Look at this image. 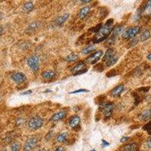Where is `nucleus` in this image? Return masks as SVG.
<instances>
[{"label":"nucleus","instance_id":"obj_1","mask_svg":"<svg viewBox=\"0 0 151 151\" xmlns=\"http://www.w3.org/2000/svg\"><path fill=\"white\" fill-rule=\"evenodd\" d=\"M113 30V19H109L107 20L104 26H102L101 29L98 31L95 34V36L93 38V42L95 44L99 43L104 40H107L108 36H110L111 32Z\"/></svg>","mask_w":151,"mask_h":151},{"label":"nucleus","instance_id":"obj_2","mask_svg":"<svg viewBox=\"0 0 151 151\" xmlns=\"http://www.w3.org/2000/svg\"><path fill=\"white\" fill-rule=\"evenodd\" d=\"M44 121L42 118L40 116H34L31 118L29 121H28V128L32 131H35V130L40 129L42 126H43Z\"/></svg>","mask_w":151,"mask_h":151},{"label":"nucleus","instance_id":"obj_3","mask_svg":"<svg viewBox=\"0 0 151 151\" xmlns=\"http://www.w3.org/2000/svg\"><path fill=\"white\" fill-rule=\"evenodd\" d=\"M99 109L104 112L106 119H110L113 113V104L112 102H102L99 104Z\"/></svg>","mask_w":151,"mask_h":151},{"label":"nucleus","instance_id":"obj_4","mask_svg":"<svg viewBox=\"0 0 151 151\" xmlns=\"http://www.w3.org/2000/svg\"><path fill=\"white\" fill-rule=\"evenodd\" d=\"M122 30V25L117 26L116 27H115V28L113 30V32H112L111 36L107 39V42H105V46L106 47L110 46V45H113V44L115 43V41L116 40L117 36H119V33H121Z\"/></svg>","mask_w":151,"mask_h":151},{"label":"nucleus","instance_id":"obj_5","mask_svg":"<svg viewBox=\"0 0 151 151\" xmlns=\"http://www.w3.org/2000/svg\"><path fill=\"white\" fill-rule=\"evenodd\" d=\"M140 31V27H132L126 30L122 35V37L125 40H131L134 39L135 36H137L138 33H139Z\"/></svg>","mask_w":151,"mask_h":151},{"label":"nucleus","instance_id":"obj_6","mask_svg":"<svg viewBox=\"0 0 151 151\" xmlns=\"http://www.w3.org/2000/svg\"><path fill=\"white\" fill-rule=\"evenodd\" d=\"M27 64L32 71H34V72L39 71V69H40V59L36 55H32L30 58H28L27 61Z\"/></svg>","mask_w":151,"mask_h":151},{"label":"nucleus","instance_id":"obj_7","mask_svg":"<svg viewBox=\"0 0 151 151\" xmlns=\"http://www.w3.org/2000/svg\"><path fill=\"white\" fill-rule=\"evenodd\" d=\"M71 71H72V73L73 76H78L80 75V74L85 73H86L87 71L86 64H85L84 62H83V61H80V62L76 64L73 67Z\"/></svg>","mask_w":151,"mask_h":151},{"label":"nucleus","instance_id":"obj_8","mask_svg":"<svg viewBox=\"0 0 151 151\" xmlns=\"http://www.w3.org/2000/svg\"><path fill=\"white\" fill-rule=\"evenodd\" d=\"M39 140H40V139L38 138H36V137L30 138L26 141L25 144H24V147H23L24 151H32L38 144Z\"/></svg>","mask_w":151,"mask_h":151},{"label":"nucleus","instance_id":"obj_9","mask_svg":"<svg viewBox=\"0 0 151 151\" xmlns=\"http://www.w3.org/2000/svg\"><path fill=\"white\" fill-rule=\"evenodd\" d=\"M103 54H104L103 51H97L95 52L92 53V54L87 58L86 61L88 62L89 64H95L97 63L99 60L101 59Z\"/></svg>","mask_w":151,"mask_h":151},{"label":"nucleus","instance_id":"obj_10","mask_svg":"<svg viewBox=\"0 0 151 151\" xmlns=\"http://www.w3.org/2000/svg\"><path fill=\"white\" fill-rule=\"evenodd\" d=\"M11 78H12L13 81L15 82V83H16L17 84H21V83H23V82L26 80V79H27L26 76L20 72L15 73L13 74V75L11 76Z\"/></svg>","mask_w":151,"mask_h":151},{"label":"nucleus","instance_id":"obj_11","mask_svg":"<svg viewBox=\"0 0 151 151\" xmlns=\"http://www.w3.org/2000/svg\"><path fill=\"white\" fill-rule=\"evenodd\" d=\"M79 123H80V118L76 115L73 116L69 120V126L70 128L73 129H77V128H79Z\"/></svg>","mask_w":151,"mask_h":151},{"label":"nucleus","instance_id":"obj_12","mask_svg":"<svg viewBox=\"0 0 151 151\" xmlns=\"http://www.w3.org/2000/svg\"><path fill=\"white\" fill-rule=\"evenodd\" d=\"M141 15L145 17L151 16V0L148 1L141 8Z\"/></svg>","mask_w":151,"mask_h":151},{"label":"nucleus","instance_id":"obj_13","mask_svg":"<svg viewBox=\"0 0 151 151\" xmlns=\"http://www.w3.org/2000/svg\"><path fill=\"white\" fill-rule=\"evenodd\" d=\"M123 91H124V85L122 84H120L113 88V90L110 92V95L113 97H119Z\"/></svg>","mask_w":151,"mask_h":151},{"label":"nucleus","instance_id":"obj_14","mask_svg":"<svg viewBox=\"0 0 151 151\" xmlns=\"http://www.w3.org/2000/svg\"><path fill=\"white\" fill-rule=\"evenodd\" d=\"M151 119V108L147 109V110H144L140 113L139 115V119L142 121H147L148 119Z\"/></svg>","mask_w":151,"mask_h":151},{"label":"nucleus","instance_id":"obj_15","mask_svg":"<svg viewBox=\"0 0 151 151\" xmlns=\"http://www.w3.org/2000/svg\"><path fill=\"white\" fill-rule=\"evenodd\" d=\"M67 116V112L66 111H59L58 113H54L52 116L51 120L52 121H59L63 119L64 118Z\"/></svg>","mask_w":151,"mask_h":151},{"label":"nucleus","instance_id":"obj_16","mask_svg":"<svg viewBox=\"0 0 151 151\" xmlns=\"http://www.w3.org/2000/svg\"><path fill=\"white\" fill-rule=\"evenodd\" d=\"M89 12H90V7H88V6H85V7H83V8L80 10V11H79V17L81 18V19H84V18H85L88 16Z\"/></svg>","mask_w":151,"mask_h":151},{"label":"nucleus","instance_id":"obj_17","mask_svg":"<svg viewBox=\"0 0 151 151\" xmlns=\"http://www.w3.org/2000/svg\"><path fill=\"white\" fill-rule=\"evenodd\" d=\"M68 18L69 14H64V15H61V16H59L58 18H57V19L55 20V23H57V25L58 26L62 25V24L68 19Z\"/></svg>","mask_w":151,"mask_h":151},{"label":"nucleus","instance_id":"obj_18","mask_svg":"<svg viewBox=\"0 0 151 151\" xmlns=\"http://www.w3.org/2000/svg\"><path fill=\"white\" fill-rule=\"evenodd\" d=\"M114 55H116L115 52H114V50L113 49H109L107 51L106 54H105L104 57L103 58V61L104 62H107V61L112 58Z\"/></svg>","mask_w":151,"mask_h":151},{"label":"nucleus","instance_id":"obj_19","mask_svg":"<svg viewBox=\"0 0 151 151\" xmlns=\"http://www.w3.org/2000/svg\"><path fill=\"white\" fill-rule=\"evenodd\" d=\"M39 27H40V23H39V22H33V23H32L27 27V30H26V32H33V31H34L35 30L37 29Z\"/></svg>","mask_w":151,"mask_h":151},{"label":"nucleus","instance_id":"obj_20","mask_svg":"<svg viewBox=\"0 0 151 151\" xmlns=\"http://www.w3.org/2000/svg\"><path fill=\"white\" fill-rule=\"evenodd\" d=\"M42 76L45 79H51L55 76V73L54 71H45L42 73Z\"/></svg>","mask_w":151,"mask_h":151},{"label":"nucleus","instance_id":"obj_21","mask_svg":"<svg viewBox=\"0 0 151 151\" xmlns=\"http://www.w3.org/2000/svg\"><path fill=\"white\" fill-rule=\"evenodd\" d=\"M96 47L95 45H88V46L85 47L84 49H83L82 51V53L83 54H90V53L93 52L95 50Z\"/></svg>","mask_w":151,"mask_h":151},{"label":"nucleus","instance_id":"obj_22","mask_svg":"<svg viewBox=\"0 0 151 151\" xmlns=\"http://www.w3.org/2000/svg\"><path fill=\"white\" fill-rule=\"evenodd\" d=\"M67 132H64V133H61L60 135H58L57 136V138H56V140L58 143H63L64 141L67 140Z\"/></svg>","mask_w":151,"mask_h":151},{"label":"nucleus","instance_id":"obj_23","mask_svg":"<svg viewBox=\"0 0 151 151\" xmlns=\"http://www.w3.org/2000/svg\"><path fill=\"white\" fill-rule=\"evenodd\" d=\"M117 61H118V56L116 54V55L113 56V58H110L109 61H107V62H105V64H106V67H111V66H113V64H115L116 63Z\"/></svg>","mask_w":151,"mask_h":151},{"label":"nucleus","instance_id":"obj_24","mask_svg":"<svg viewBox=\"0 0 151 151\" xmlns=\"http://www.w3.org/2000/svg\"><path fill=\"white\" fill-rule=\"evenodd\" d=\"M137 148H138V144L135 143H132V144L125 146L124 151H136Z\"/></svg>","mask_w":151,"mask_h":151},{"label":"nucleus","instance_id":"obj_25","mask_svg":"<svg viewBox=\"0 0 151 151\" xmlns=\"http://www.w3.org/2000/svg\"><path fill=\"white\" fill-rule=\"evenodd\" d=\"M33 8H34V6L32 2H27L23 5V10L26 11H31Z\"/></svg>","mask_w":151,"mask_h":151},{"label":"nucleus","instance_id":"obj_26","mask_svg":"<svg viewBox=\"0 0 151 151\" xmlns=\"http://www.w3.org/2000/svg\"><path fill=\"white\" fill-rule=\"evenodd\" d=\"M150 37V31L144 30V32L141 33V35H140V39L141 41H146V40H148Z\"/></svg>","mask_w":151,"mask_h":151},{"label":"nucleus","instance_id":"obj_27","mask_svg":"<svg viewBox=\"0 0 151 151\" xmlns=\"http://www.w3.org/2000/svg\"><path fill=\"white\" fill-rule=\"evenodd\" d=\"M78 59V56L76 54H69L68 56H67L65 58V61H67V62H73V61H76Z\"/></svg>","mask_w":151,"mask_h":151},{"label":"nucleus","instance_id":"obj_28","mask_svg":"<svg viewBox=\"0 0 151 151\" xmlns=\"http://www.w3.org/2000/svg\"><path fill=\"white\" fill-rule=\"evenodd\" d=\"M102 26H103L102 23H99V24H97L96 27H92V28L89 29V31H90V32H95V33H97V32L101 29Z\"/></svg>","mask_w":151,"mask_h":151},{"label":"nucleus","instance_id":"obj_29","mask_svg":"<svg viewBox=\"0 0 151 151\" xmlns=\"http://www.w3.org/2000/svg\"><path fill=\"white\" fill-rule=\"evenodd\" d=\"M104 68L105 67L103 64H96L95 66L94 67V70H97L98 72H102L103 70H104Z\"/></svg>","mask_w":151,"mask_h":151},{"label":"nucleus","instance_id":"obj_30","mask_svg":"<svg viewBox=\"0 0 151 151\" xmlns=\"http://www.w3.org/2000/svg\"><path fill=\"white\" fill-rule=\"evenodd\" d=\"M11 151H20V145L18 142L13 143L11 144Z\"/></svg>","mask_w":151,"mask_h":151},{"label":"nucleus","instance_id":"obj_31","mask_svg":"<svg viewBox=\"0 0 151 151\" xmlns=\"http://www.w3.org/2000/svg\"><path fill=\"white\" fill-rule=\"evenodd\" d=\"M138 42V39H137V38H134L132 40H131V42H130L129 43H128V47H133L135 45H136Z\"/></svg>","mask_w":151,"mask_h":151},{"label":"nucleus","instance_id":"obj_32","mask_svg":"<svg viewBox=\"0 0 151 151\" xmlns=\"http://www.w3.org/2000/svg\"><path fill=\"white\" fill-rule=\"evenodd\" d=\"M143 129L146 130V131H147L148 133L150 134V135H151V122H150L148 124L144 126V127H143Z\"/></svg>","mask_w":151,"mask_h":151},{"label":"nucleus","instance_id":"obj_33","mask_svg":"<svg viewBox=\"0 0 151 151\" xmlns=\"http://www.w3.org/2000/svg\"><path fill=\"white\" fill-rule=\"evenodd\" d=\"M116 75V70H110V71H109V72L107 73V76H108V77H111V76H115Z\"/></svg>","mask_w":151,"mask_h":151},{"label":"nucleus","instance_id":"obj_34","mask_svg":"<svg viewBox=\"0 0 151 151\" xmlns=\"http://www.w3.org/2000/svg\"><path fill=\"white\" fill-rule=\"evenodd\" d=\"M89 92V91L87 90V89L82 88V89H79V90H76V91H74V92H70V94H78V93H80V92Z\"/></svg>","mask_w":151,"mask_h":151},{"label":"nucleus","instance_id":"obj_35","mask_svg":"<svg viewBox=\"0 0 151 151\" xmlns=\"http://www.w3.org/2000/svg\"><path fill=\"white\" fill-rule=\"evenodd\" d=\"M53 135H54V132H52V131H50V132H49V133L46 135V136H45V139H46L47 140H49L51 138H52Z\"/></svg>","mask_w":151,"mask_h":151},{"label":"nucleus","instance_id":"obj_36","mask_svg":"<svg viewBox=\"0 0 151 151\" xmlns=\"http://www.w3.org/2000/svg\"><path fill=\"white\" fill-rule=\"evenodd\" d=\"M23 122H24V119H23V118H18L16 121L17 126H20V125L23 124Z\"/></svg>","mask_w":151,"mask_h":151},{"label":"nucleus","instance_id":"obj_37","mask_svg":"<svg viewBox=\"0 0 151 151\" xmlns=\"http://www.w3.org/2000/svg\"><path fill=\"white\" fill-rule=\"evenodd\" d=\"M146 146H147V148L151 149V138H150L147 140V142H146Z\"/></svg>","mask_w":151,"mask_h":151},{"label":"nucleus","instance_id":"obj_38","mask_svg":"<svg viewBox=\"0 0 151 151\" xmlns=\"http://www.w3.org/2000/svg\"><path fill=\"white\" fill-rule=\"evenodd\" d=\"M128 139H129V138H128V137H126V136L122 137V138H121V140H120V142L124 143V142H126V140H128Z\"/></svg>","mask_w":151,"mask_h":151},{"label":"nucleus","instance_id":"obj_39","mask_svg":"<svg viewBox=\"0 0 151 151\" xmlns=\"http://www.w3.org/2000/svg\"><path fill=\"white\" fill-rule=\"evenodd\" d=\"M32 90H28L27 91V92H23V93L21 94L22 95H30V94H32Z\"/></svg>","mask_w":151,"mask_h":151},{"label":"nucleus","instance_id":"obj_40","mask_svg":"<svg viewBox=\"0 0 151 151\" xmlns=\"http://www.w3.org/2000/svg\"><path fill=\"white\" fill-rule=\"evenodd\" d=\"M54 151H65L64 148L62 147H58L57 149L54 150Z\"/></svg>","mask_w":151,"mask_h":151},{"label":"nucleus","instance_id":"obj_41","mask_svg":"<svg viewBox=\"0 0 151 151\" xmlns=\"http://www.w3.org/2000/svg\"><path fill=\"white\" fill-rule=\"evenodd\" d=\"M108 145H109V143L107 142L106 140H102V146H103V147H104V146H108Z\"/></svg>","mask_w":151,"mask_h":151},{"label":"nucleus","instance_id":"obj_42","mask_svg":"<svg viewBox=\"0 0 151 151\" xmlns=\"http://www.w3.org/2000/svg\"><path fill=\"white\" fill-rule=\"evenodd\" d=\"M2 32H3V27L0 25V35H2Z\"/></svg>","mask_w":151,"mask_h":151},{"label":"nucleus","instance_id":"obj_43","mask_svg":"<svg viewBox=\"0 0 151 151\" xmlns=\"http://www.w3.org/2000/svg\"><path fill=\"white\" fill-rule=\"evenodd\" d=\"M82 2H85V3H88V2H92V0H83V1H81Z\"/></svg>","mask_w":151,"mask_h":151},{"label":"nucleus","instance_id":"obj_44","mask_svg":"<svg viewBox=\"0 0 151 151\" xmlns=\"http://www.w3.org/2000/svg\"><path fill=\"white\" fill-rule=\"evenodd\" d=\"M147 59L149 60V61H151V54H150L149 55L147 56Z\"/></svg>","mask_w":151,"mask_h":151},{"label":"nucleus","instance_id":"obj_45","mask_svg":"<svg viewBox=\"0 0 151 151\" xmlns=\"http://www.w3.org/2000/svg\"><path fill=\"white\" fill-rule=\"evenodd\" d=\"M2 18H3V15H2V12H0V20H1Z\"/></svg>","mask_w":151,"mask_h":151},{"label":"nucleus","instance_id":"obj_46","mask_svg":"<svg viewBox=\"0 0 151 151\" xmlns=\"http://www.w3.org/2000/svg\"><path fill=\"white\" fill-rule=\"evenodd\" d=\"M37 151H46V150H45V149H41V150H37Z\"/></svg>","mask_w":151,"mask_h":151},{"label":"nucleus","instance_id":"obj_47","mask_svg":"<svg viewBox=\"0 0 151 151\" xmlns=\"http://www.w3.org/2000/svg\"><path fill=\"white\" fill-rule=\"evenodd\" d=\"M52 92V91H51V90H46V91H45L44 92Z\"/></svg>","mask_w":151,"mask_h":151},{"label":"nucleus","instance_id":"obj_48","mask_svg":"<svg viewBox=\"0 0 151 151\" xmlns=\"http://www.w3.org/2000/svg\"><path fill=\"white\" fill-rule=\"evenodd\" d=\"M91 151H96V150H91Z\"/></svg>","mask_w":151,"mask_h":151}]
</instances>
